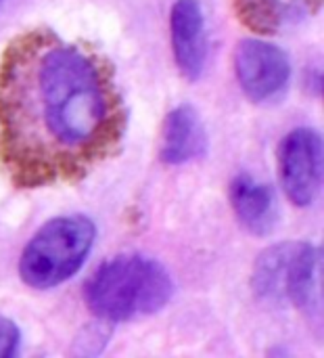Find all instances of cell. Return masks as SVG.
I'll list each match as a JSON object with an SVG mask.
<instances>
[{"label": "cell", "instance_id": "cell-1", "mask_svg": "<svg viewBox=\"0 0 324 358\" xmlns=\"http://www.w3.org/2000/svg\"><path fill=\"white\" fill-rule=\"evenodd\" d=\"M128 109L111 63L48 27L0 50V170L17 189L78 182L117 153Z\"/></svg>", "mask_w": 324, "mask_h": 358}, {"label": "cell", "instance_id": "cell-2", "mask_svg": "<svg viewBox=\"0 0 324 358\" xmlns=\"http://www.w3.org/2000/svg\"><path fill=\"white\" fill-rule=\"evenodd\" d=\"M174 296L168 268L140 254H122L103 262L84 285L88 310L105 323H126L163 310Z\"/></svg>", "mask_w": 324, "mask_h": 358}, {"label": "cell", "instance_id": "cell-3", "mask_svg": "<svg viewBox=\"0 0 324 358\" xmlns=\"http://www.w3.org/2000/svg\"><path fill=\"white\" fill-rule=\"evenodd\" d=\"M94 237L96 227L88 216L71 214L48 220L21 252V281L34 289L59 287L82 268Z\"/></svg>", "mask_w": 324, "mask_h": 358}, {"label": "cell", "instance_id": "cell-4", "mask_svg": "<svg viewBox=\"0 0 324 358\" xmlns=\"http://www.w3.org/2000/svg\"><path fill=\"white\" fill-rule=\"evenodd\" d=\"M323 250L306 241H285L260 254L253 266V292L268 304L312 310L321 302Z\"/></svg>", "mask_w": 324, "mask_h": 358}, {"label": "cell", "instance_id": "cell-5", "mask_svg": "<svg viewBox=\"0 0 324 358\" xmlns=\"http://www.w3.org/2000/svg\"><path fill=\"white\" fill-rule=\"evenodd\" d=\"M235 73L249 101L270 103L287 90L291 61L281 46L268 40L247 38L237 46Z\"/></svg>", "mask_w": 324, "mask_h": 358}, {"label": "cell", "instance_id": "cell-6", "mask_svg": "<svg viewBox=\"0 0 324 358\" xmlns=\"http://www.w3.org/2000/svg\"><path fill=\"white\" fill-rule=\"evenodd\" d=\"M281 180L289 201L308 208L323 185V138L314 128H295L281 143Z\"/></svg>", "mask_w": 324, "mask_h": 358}, {"label": "cell", "instance_id": "cell-7", "mask_svg": "<svg viewBox=\"0 0 324 358\" xmlns=\"http://www.w3.org/2000/svg\"><path fill=\"white\" fill-rule=\"evenodd\" d=\"M172 52L180 73L199 80L207 63V29L205 15L197 0H176L170 13Z\"/></svg>", "mask_w": 324, "mask_h": 358}, {"label": "cell", "instance_id": "cell-8", "mask_svg": "<svg viewBox=\"0 0 324 358\" xmlns=\"http://www.w3.org/2000/svg\"><path fill=\"white\" fill-rule=\"evenodd\" d=\"M237 19L256 34L274 36L314 17L323 0H230Z\"/></svg>", "mask_w": 324, "mask_h": 358}, {"label": "cell", "instance_id": "cell-9", "mask_svg": "<svg viewBox=\"0 0 324 358\" xmlns=\"http://www.w3.org/2000/svg\"><path fill=\"white\" fill-rule=\"evenodd\" d=\"M230 203L239 222L258 237H266L277 229L279 201L270 185L260 182L253 174H237L230 182Z\"/></svg>", "mask_w": 324, "mask_h": 358}, {"label": "cell", "instance_id": "cell-10", "mask_svg": "<svg viewBox=\"0 0 324 358\" xmlns=\"http://www.w3.org/2000/svg\"><path fill=\"white\" fill-rule=\"evenodd\" d=\"M207 153V132L195 107L180 105L163 122L161 159L170 166L195 162Z\"/></svg>", "mask_w": 324, "mask_h": 358}, {"label": "cell", "instance_id": "cell-11", "mask_svg": "<svg viewBox=\"0 0 324 358\" xmlns=\"http://www.w3.org/2000/svg\"><path fill=\"white\" fill-rule=\"evenodd\" d=\"M21 350V331L15 321L0 315V358H13Z\"/></svg>", "mask_w": 324, "mask_h": 358}, {"label": "cell", "instance_id": "cell-12", "mask_svg": "<svg viewBox=\"0 0 324 358\" xmlns=\"http://www.w3.org/2000/svg\"><path fill=\"white\" fill-rule=\"evenodd\" d=\"M0 2H2V0H0Z\"/></svg>", "mask_w": 324, "mask_h": 358}]
</instances>
